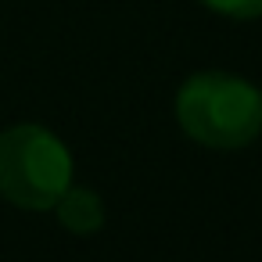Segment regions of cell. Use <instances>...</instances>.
<instances>
[{"label": "cell", "mask_w": 262, "mask_h": 262, "mask_svg": "<svg viewBox=\"0 0 262 262\" xmlns=\"http://www.w3.org/2000/svg\"><path fill=\"white\" fill-rule=\"evenodd\" d=\"M201 4L223 18H233V22H255L262 18V0H201Z\"/></svg>", "instance_id": "277c9868"}, {"label": "cell", "mask_w": 262, "mask_h": 262, "mask_svg": "<svg viewBox=\"0 0 262 262\" xmlns=\"http://www.w3.org/2000/svg\"><path fill=\"white\" fill-rule=\"evenodd\" d=\"M180 129L212 151H237L262 133V90L233 72L205 69L183 79L172 101Z\"/></svg>", "instance_id": "6da1fadb"}, {"label": "cell", "mask_w": 262, "mask_h": 262, "mask_svg": "<svg viewBox=\"0 0 262 262\" xmlns=\"http://www.w3.org/2000/svg\"><path fill=\"white\" fill-rule=\"evenodd\" d=\"M54 212V219L69 230V233H76V237H90V233H97L101 226H104V201H101V194H94L90 187H69L61 198H58V205L51 208Z\"/></svg>", "instance_id": "3957f363"}, {"label": "cell", "mask_w": 262, "mask_h": 262, "mask_svg": "<svg viewBox=\"0 0 262 262\" xmlns=\"http://www.w3.org/2000/svg\"><path fill=\"white\" fill-rule=\"evenodd\" d=\"M69 144L40 122H18L0 133V198L22 212H51L72 187Z\"/></svg>", "instance_id": "7a4b0ae2"}, {"label": "cell", "mask_w": 262, "mask_h": 262, "mask_svg": "<svg viewBox=\"0 0 262 262\" xmlns=\"http://www.w3.org/2000/svg\"><path fill=\"white\" fill-rule=\"evenodd\" d=\"M258 90H262V86H258Z\"/></svg>", "instance_id": "5b68a950"}]
</instances>
